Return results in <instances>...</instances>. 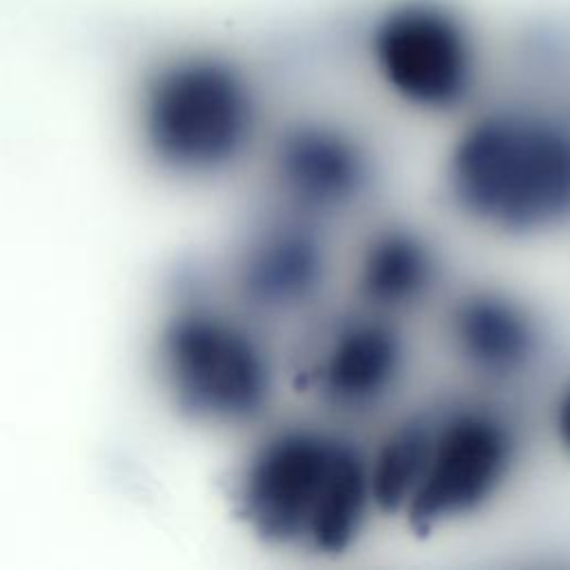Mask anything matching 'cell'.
Wrapping results in <instances>:
<instances>
[{
	"label": "cell",
	"mask_w": 570,
	"mask_h": 570,
	"mask_svg": "<svg viewBox=\"0 0 570 570\" xmlns=\"http://www.w3.org/2000/svg\"><path fill=\"white\" fill-rule=\"evenodd\" d=\"M232 499L245 525L267 543L343 552L363 532L374 503L370 461L327 428H278L243 459Z\"/></svg>",
	"instance_id": "cell-1"
},
{
	"label": "cell",
	"mask_w": 570,
	"mask_h": 570,
	"mask_svg": "<svg viewBox=\"0 0 570 570\" xmlns=\"http://www.w3.org/2000/svg\"><path fill=\"white\" fill-rule=\"evenodd\" d=\"M517 450L514 425L485 403L414 412L387 432L370 463L372 499L430 532L488 503L510 476Z\"/></svg>",
	"instance_id": "cell-2"
},
{
	"label": "cell",
	"mask_w": 570,
	"mask_h": 570,
	"mask_svg": "<svg viewBox=\"0 0 570 570\" xmlns=\"http://www.w3.org/2000/svg\"><path fill=\"white\" fill-rule=\"evenodd\" d=\"M134 116L142 151L160 171L212 178L249 149L261 96L236 56L209 45H187L147 65Z\"/></svg>",
	"instance_id": "cell-3"
},
{
	"label": "cell",
	"mask_w": 570,
	"mask_h": 570,
	"mask_svg": "<svg viewBox=\"0 0 570 570\" xmlns=\"http://www.w3.org/2000/svg\"><path fill=\"white\" fill-rule=\"evenodd\" d=\"M445 185L456 209L490 229H552L570 218V122L539 107L488 109L456 136Z\"/></svg>",
	"instance_id": "cell-4"
},
{
	"label": "cell",
	"mask_w": 570,
	"mask_h": 570,
	"mask_svg": "<svg viewBox=\"0 0 570 570\" xmlns=\"http://www.w3.org/2000/svg\"><path fill=\"white\" fill-rule=\"evenodd\" d=\"M160 387L171 407L200 425L252 421L274 390V367L258 336L227 312L189 303L160 323L154 343Z\"/></svg>",
	"instance_id": "cell-5"
},
{
	"label": "cell",
	"mask_w": 570,
	"mask_h": 570,
	"mask_svg": "<svg viewBox=\"0 0 570 570\" xmlns=\"http://www.w3.org/2000/svg\"><path fill=\"white\" fill-rule=\"evenodd\" d=\"M363 49L383 87L410 107L450 111L481 73V38L452 0H383L363 27Z\"/></svg>",
	"instance_id": "cell-6"
},
{
	"label": "cell",
	"mask_w": 570,
	"mask_h": 570,
	"mask_svg": "<svg viewBox=\"0 0 570 570\" xmlns=\"http://www.w3.org/2000/svg\"><path fill=\"white\" fill-rule=\"evenodd\" d=\"M405 361V341L390 321L352 314L334 321L318 336L305 379L327 407L367 412L396 390Z\"/></svg>",
	"instance_id": "cell-7"
},
{
	"label": "cell",
	"mask_w": 570,
	"mask_h": 570,
	"mask_svg": "<svg viewBox=\"0 0 570 570\" xmlns=\"http://www.w3.org/2000/svg\"><path fill=\"white\" fill-rule=\"evenodd\" d=\"M274 176L281 194L296 209L336 214L365 194L372 167L365 147L345 127L309 118L281 134Z\"/></svg>",
	"instance_id": "cell-8"
},
{
	"label": "cell",
	"mask_w": 570,
	"mask_h": 570,
	"mask_svg": "<svg viewBox=\"0 0 570 570\" xmlns=\"http://www.w3.org/2000/svg\"><path fill=\"white\" fill-rule=\"evenodd\" d=\"M448 338L456 358L488 381L519 379L541 352V330L532 312L497 289L463 294L448 314Z\"/></svg>",
	"instance_id": "cell-9"
},
{
	"label": "cell",
	"mask_w": 570,
	"mask_h": 570,
	"mask_svg": "<svg viewBox=\"0 0 570 570\" xmlns=\"http://www.w3.org/2000/svg\"><path fill=\"white\" fill-rule=\"evenodd\" d=\"M325 249L298 223H276L254 236L238 265L243 296L267 312H289L316 296L325 281Z\"/></svg>",
	"instance_id": "cell-10"
},
{
	"label": "cell",
	"mask_w": 570,
	"mask_h": 570,
	"mask_svg": "<svg viewBox=\"0 0 570 570\" xmlns=\"http://www.w3.org/2000/svg\"><path fill=\"white\" fill-rule=\"evenodd\" d=\"M439 261L432 245L412 229L387 227L374 234L358 258L356 285L376 309H403L421 303L434 287Z\"/></svg>",
	"instance_id": "cell-11"
},
{
	"label": "cell",
	"mask_w": 570,
	"mask_h": 570,
	"mask_svg": "<svg viewBox=\"0 0 570 570\" xmlns=\"http://www.w3.org/2000/svg\"><path fill=\"white\" fill-rule=\"evenodd\" d=\"M557 432L563 445L570 450V385L563 390L557 405Z\"/></svg>",
	"instance_id": "cell-12"
}]
</instances>
